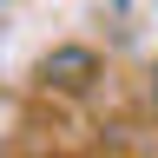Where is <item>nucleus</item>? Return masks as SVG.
<instances>
[{
    "label": "nucleus",
    "mask_w": 158,
    "mask_h": 158,
    "mask_svg": "<svg viewBox=\"0 0 158 158\" xmlns=\"http://www.w3.org/2000/svg\"><path fill=\"white\" fill-rule=\"evenodd\" d=\"M53 79V86H86V79L99 73V59L86 53V46H59V53H46V66H40Z\"/></svg>",
    "instance_id": "1"
}]
</instances>
